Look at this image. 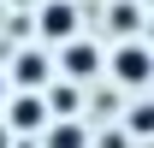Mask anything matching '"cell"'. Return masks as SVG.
<instances>
[{"instance_id":"obj_8","label":"cell","mask_w":154,"mask_h":148,"mask_svg":"<svg viewBox=\"0 0 154 148\" xmlns=\"http://www.w3.org/2000/svg\"><path fill=\"white\" fill-rule=\"evenodd\" d=\"M119 130H125L136 148L154 136V107H148V95H131V107H125V125H119Z\"/></svg>"},{"instance_id":"obj_2","label":"cell","mask_w":154,"mask_h":148,"mask_svg":"<svg viewBox=\"0 0 154 148\" xmlns=\"http://www.w3.org/2000/svg\"><path fill=\"white\" fill-rule=\"evenodd\" d=\"M54 54V77L59 83H95L101 77V42H89V36H71V42H59V48H48Z\"/></svg>"},{"instance_id":"obj_7","label":"cell","mask_w":154,"mask_h":148,"mask_svg":"<svg viewBox=\"0 0 154 148\" xmlns=\"http://www.w3.org/2000/svg\"><path fill=\"white\" fill-rule=\"evenodd\" d=\"M42 148H89V125L83 119H48Z\"/></svg>"},{"instance_id":"obj_4","label":"cell","mask_w":154,"mask_h":148,"mask_svg":"<svg viewBox=\"0 0 154 148\" xmlns=\"http://www.w3.org/2000/svg\"><path fill=\"white\" fill-rule=\"evenodd\" d=\"M6 130L12 136H42L48 130V107H42V89H12L6 95V107H0Z\"/></svg>"},{"instance_id":"obj_9","label":"cell","mask_w":154,"mask_h":148,"mask_svg":"<svg viewBox=\"0 0 154 148\" xmlns=\"http://www.w3.org/2000/svg\"><path fill=\"white\" fill-rule=\"evenodd\" d=\"M107 24H113V30H125V36H142V18H136V0H119L113 12H107Z\"/></svg>"},{"instance_id":"obj_5","label":"cell","mask_w":154,"mask_h":148,"mask_svg":"<svg viewBox=\"0 0 154 148\" xmlns=\"http://www.w3.org/2000/svg\"><path fill=\"white\" fill-rule=\"evenodd\" d=\"M36 30H42V48H59V42H71L83 30V12H77V0H42L36 6Z\"/></svg>"},{"instance_id":"obj_1","label":"cell","mask_w":154,"mask_h":148,"mask_svg":"<svg viewBox=\"0 0 154 148\" xmlns=\"http://www.w3.org/2000/svg\"><path fill=\"white\" fill-rule=\"evenodd\" d=\"M101 77H113V89H125V95H148V83H154L148 36H119L113 48H101Z\"/></svg>"},{"instance_id":"obj_11","label":"cell","mask_w":154,"mask_h":148,"mask_svg":"<svg viewBox=\"0 0 154 148\" xmlns=\"http://www.w3.org/2000/svg\"><path fill=\"white\" fill-rule=\"evenodd\" d=\"M12 142H18V136H12V130H6V125H0V148H12Z\"/></svg>"},{"instance_id":"obj_3","label":"cell","mask_w":154,"mask_h":148,"mask_svg":"<svg viewBox=\"0 0 154 148\" xmlns=\"http://www.w3.org/2000/svg\"><path fill=\"white\" fill-rule=\"evenodd\" d=\"M0 71H6V89H48V83H54V54H48L42 42H30V48H18L12 65H0Z\"/></svg>"},{"instance_id":"obj_12","label":"cell","mask_w":154,"mask_h":148,"mask_svg":"<svg viewBox=\"0 0 154 148\" xmlns=\"http://www.w3.org/2000/svg\"><path fill=\"white\" fill-rule=\"evenodd\" d=\"M6 95H12V89H6V71H0V107H6Z\"/></svg>"},{"instance_id":"obj_10","label":"cell","mask_w":154,"mask_h":148,"mask_svg":"<svg viewBox=\"0 0 154 148\" xmlns=\"http://www.w3.org/2000/svg\"><path fill=\"white\" fill-rule=\"evenodd\" d=\"M89 148H136V142H131L119 125H107V130H95V136H89Z\"/></svg>"},{"instance_id":"obj_6","label":"cell","mask_w":154,"mask_h":148,"mask_svg":"<svg viewBox=\"0 0 154 148\" xmlns=\"http://www.w3.org/2000/svg\"><path fill=\"white\" fill-rule=\"evenodd\" d=\"M42 107H48V119H83V89L54 77V83L42 89Z\"/></svg>"}]
</instances>
